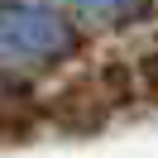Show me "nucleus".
I'll use <instances>...</instances> for the list:
<instances>
[{
	"mask_svg": "<svg viewBox=\"0 0 158 158\" xmlns=\"http://www.w3.org/2000/svg\"><path fill=\"white\" fill-rule=\"evenodd\" d=\"M72 43V29L58 15L43 10H0V58H43V53H62Z\"/></svg>",
	"mask_w": 158,
	"mask_h": 158,
	"instance_id": "1",
	"label": "nucleus"
},
{
	"mask_svg": "<svg viewBox=\"0 0 158 158\" xmlns=\"http://www.w3.org/2000/svg\"><path fill=\"white\" fill-rule=\"evenodd\" d=\"M129 67H134L139 91H144V96L158 106V39H153V43H144V48L134 53V62H129Z\"/></svg>",
	"mask_w": 158,
	"mask_h": 158,
	"instance_id": "5",
	"label": "nucleus"
},
{
	"mask_svg": "<svg viewBox=\"0 0 158 158\" xmlns=\"http://www.w3.org/2000/svg\"><path fill=\"white\" fill-rule=\"evenodd\" d=\"M91 77L101 81V91L110 96V106H125V101H134V91H139L134 67H129V62H101Z\"/></svg>",
	"mask_w": 158,
	"mask_h": 158,
	"instance_id": "4",
	"label": "nucleus"
},
{
	"mask_svg": "<svg viewBox=\"0 0 158 158\" xmlns=\"http://www.w3.org/2000/svg\"><path fill=\"white\" fill-rule=\"evenodd\" d=\"M77 5H91V10H115V5H125V0H77Z\"/></svg>",
	"mask_w": 158,
	"mask_h": 158,
	"instance_id": "6",
	"label": "nucleus"
},
{
	"mask_svg": "<svg viewBox=\"0 0 158 158\" xmlns=\"http://www.w3.org/2000/svg\"><path fill=\"white\" fill-rule=\"evenodd\" d=\"M39 120L43 115H39V101L34 96L0 86V139H5V144H10V139H29Z\"/></svg>",
	"mask_w": 158,
	"mask_h": 158,
	"instance_id": "3",
	"label": "nucleus"
},
{
	"mask_svg": "<svg viewBox=\"0 0 158 158\" xmlns=\"http://www.w3.org/2000/svg\"><path fill=\"white\" fill-rule=\"evenodd\" d=\"M110 96L101 91L96 77H81V81H67V86H58L48 101H39V115L48 120V125L58 129H72V134H91V129H101L110 120Z\"/></svg>",
	"mask_w": 158,
	"mask_h": 158,
	"instance_id": "2",
	"label": "nucleus"
}]
</instances>
